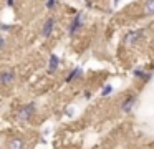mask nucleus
Segmentation results:
<instances>
[{"label": "nucleus", "instance_id": "obj_1", "mask_svg": "<svg viewBox=\"0 0 154 149\" xmlns=\"http://www.w3.org/2000/svg\"><path fill=\"white\" fill-rule=\"evenodd\" d=\"M35 113H37V103H35V101H30V103L23 104L20 109H18L17 119H18L20 123H27V121H30V119L35 116Z\"/></svg>", "mask_w": 154, "mask_h": 149}, {"label": "nucleus", "instance_id": "obj_2", "mask_svg": "<svg viewBox=\"0 0 154 149\" xmlns=\"http://www.w3.org/2000/svg\"><path fill=\"white\" fill-rule=\"evenodd\" d=\"M83 25H85V12H78L76 15L73 17V20L70 22V25H68V35L73 38V36L83 28Z\"/></svg>", "mask_w": 154, "mask_h": 149}, {"label": "nucleus", "instance_id": "obj_3", "mask_svg": "<svg viewBox=\"0 0 154 149\" xmlns=\"http://www.w3.org/2000/svg\"><path fill=\"white\" fill-rule=\"evenodd\" d=\"M57 23H58L57 17H50V18H47V20H45V23H43V26H42V30H40V35L43 36V38H48V36L53 33Z\"/></svg>", "mask_w": 154, "mask_h": 149}, {"label": "nucleus", "instance_id": "obj_4", "mask_svg": "<svg viewBox=\"0 0 154 149\" xmlns=\"http://www.w3.org/2000/svg\"><path fill=\"white\" fill-rule=\"evenodd\" d=\"M143 35H144V30H133V32H128L126 35H124V38H123V43L124 45L133 46L143 38Z\"/></svg>", "mask_w": 154, "mask_h": 149}, {"label": "nucleus", "instance_id": "obj_5", "mask_svg": "<svg viewBox=\"0 0 154 149\" xmlns=\"http://www.w3.org/2000/svg\"><path fill=\"white\" fill-rule=\"evenodd\" d=\"M136 104H137V98L134 95H129L123 99V103H121V111H123L124 114H129V113H133V109L136 108Z\"/></svg>", "mask_w": 154, "mask_h": 149}, {"label": "nucleus", "instance_id": "obj_6", "mask_svg": "<svg viewBox=\"0 0 154 149\" xmlns=\"http://www.w3.org/2000/svg\"><path fill=\"white\" fill-rule=\"evenodd\" d=\"M15 81V71L12 68H7L0 73V85L2 86H8Z\"/></svg>", "mask_w": 154, "mask_h": 149}, {"label": "nucleus", "instance_id": "obj_7", "mask_svg": "<svg viewBox=\"0 0 154 149\" xmlns=\"http://www.w3.org/2000/svg\"><path fill=\"white\" fill-rule=\"evenodd\" d=\"M58 68H60V56L55 55V53H51L50 58H48V66H47L48 75H53V73H57Z\"/></svg>", "mask_w": 154, "mask_h": 149}, {"label": "nucleus", "instance_id": "obj_8", "mask_svg": "<svg viewBox=\"0 0 154 149\" xmlns=\"http://www.w3.org/2000/svg\"><path fill=\"white\" fill-rule=\"evenodd\" d=\"M133 76H136L137 79H143V81H149V79L152 78V73L144 71L143 68H134L133 70Z\"/></svg>", "mask_w": 154, "mask_h": 149}, {"label": "nucleus", "instance_id": "obj_9", "mask_svg": "<svg viewBox=\"0 0 154 149\" xmlns=\"http://www.w3.org/2000/svg\"><path fill=\"white\" fill-rule=\"evenodd\" d=\"M81 75H83V70H81L80 66H75V68L71 70L70 73H68V76H66V78H65V83H73L75 79H78Z\"/></svg>", "mask_w": 154, "mask_h": 149}, {"label": "nucleus", "instance_id": "obj_10", "mask_svg": "<svg viewBox=\"0 0 154 149\" xmlns=\"http://www.w3.org/2000/svg\"><path fill=\"white\" fill-rule=\"evenodd\" d=\"M7 147L8 149H25V142L20 136H15V138H12L10 141H8Z\"/></svg>", "mask_w": 154, "mask_h": 149}, {"label": "nucleus", "instance_id": "obj_11", "mask_svg": "<svg viewBox=\"0 0 154 149\" xmlns=\"http://www.w3.org/2000/svg\"><path fill=\"white\" fill-rule=\"evenodd\" d=\"M143 13L146 17H154V0H146V2H144Z\"/></svg>", "mask_w": 154, "mask_h": 149}, {"label": "nucleus", "instance_id": "obj_12", "mask_svg": "<svg viewBox=\"0 0 154 149\" xmlns=\"http://www.w3.org/2000/svg\"><path fill=\"white\" fill-rule=\"evenodd\" d=\"M113 91H114L113 85H104L103 88H101V96H103V98H106V96H111V95H113Z\"/></svg>", "mask_w": 154, "mask_h": 149}, {"label": "nucleus", "instance_id": "obj_13", "mask_svg": "<svg viewBox=\"0 0 154 149\" xmlns=\"http://www.w3.org/2000/svg\"><path fill=\"white\" fill-rule=\"evenodd\" d=\"M57 3H58V0H47V2H45V8H47V10H53L55 7H57Z\"/></svg>", "mask_w": 154, "mask_h": 149}, {"label": "nucleus", "instance_id": "obj_14", "mask_svg": "<svg viewBox=\"0 0 154 149\" xmlns=\"http://www.w3.org/2000/svg\"><path fill=\"white\" fill-rule=\"evenodd\" d=\"M65 116H66V118H73V116H75V109L71 108V106L65 108Z\"/></svg>", "mask_w": 154, "mask_h": 149}, {"label": "nucleus", "instance_id": "obj_15", "mask_svg": "<svg viewBox=\"0 0 154 149\" xmlns=\"http://www.w3.org/2000/svg\"><path fill=\"white\" fill-rule=\"evenodd\" d=\"M0 30H2L4 33H7L8 30H12V25H8V23H2V25H0Z\"/></svg>", "mask_w": 154, "mask_h": 149}, {"label": "nucleus", "instance_id": "obj_16", "mask_svg": "<svg viewBox=\"0 0 154 149\" xmlns=\"http://www.w3.org/2000/svg\"><path fill=\"white\" fill-rule=\"evenodd\" d=\"M15 3H17V0H5V5L10 7V8H12V7H15Z\"/></svg>", "mask_w": 154, "mask_h": 149}, {"label": "nucleus", "instance_id": "obj_17", "mask_svg": "<svg viewBox=\"0 0 154 149\" xmlns=\"http://www.w3.org/2000/svg\"><path fill=\"white\" fill-rule=\"evenodd\" d=\"M83 96H85V99H91V96H93V93H91L90 89H86V91L83 93Z\"/></svg>", "mask_w": 154, "mask_h": 149}, {"label": "nucleus", "instance_id": "obj_18", "mask_svg": "<svg viewBox=\"0 0 154 149\" xmlns=\"http://www.w3.org/2000/svg\"><path fill=\"white\" fill-rule=\"evenodd\" d=\"M5 46H7V40H5V36H2V43H0V50H5Z\"/></svg>", "mask_w": 154, "mask_h": 149}, {"label": "nucleus", "instance_id": "obj_19", "mask_svg": "<svg viewBox=\"0 0 154 149\" xmlns=\"http://www.w3.org/2000/svg\"><path fill=\"white\" fill-rule=\"evenodd\" d=\"M113 5L118 7V5H119V0H113Z\"/></svg>", "mask_w": 154, "mask_h": 149}, {"label": "nucleus", "instance_id": "obj_20", "mask_svg": "<svg viewBox=\"0 0 154 149\" xmlns=\"http://www.w3.org/2000/svg\"><path fill=\"white\" fill-rule=\"evenodd\" d=\"M83 2H90V0H83Z\"/></svg>", "mask_w": 154, "mask_h": 149}]
</instances>
